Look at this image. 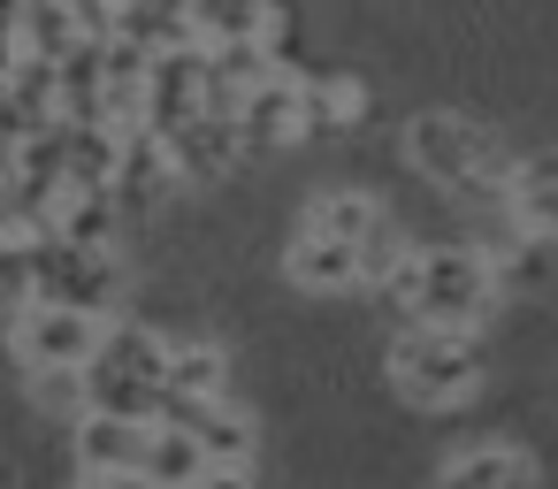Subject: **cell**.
I'll list each match as a JSON object with an SVG mask.
<instances>
[{
	"label": "cell",
	"mask_w": 558,
	"mask_h": 489,
	"mask_svg": "<svg viewBox=\"0 0 558 489\" xmlns=\"http://www.w3.org/2000/svg\"><path fill=\"white\" fill-rule=\"evenodd\" d=\"M169 352L177 344L154 321H108V344H100L93 367H116V375H138V382H161L169 390Z\"/></svg>",
	"instance_id": "30bf717a"
},
{
	"label": "cell",
	"mask_w": 558,
	"mask_h": 489,
	"mask_svg": "<svg viewBox=\"0 0 558 489\" xmlns=\"http://www.w3.org/2000/svg\"><path fill=\"white\" fill-rule=\"evenodd\" d=\"M9 344L24 367H93L108 344V314L93 306H62V298H32L9 321Z\"/></svg>",
	"instance_id": "277c9868"
},
{
	"label": "cell",
	"mask_w": 558,
	"mask_h": 489,
	"mask_svg": "<svg viewBox=\"0 0 558 489\" xmlns=\"http://www.w3.org/2000/svg\"><path fill=\"white\" fill-rule=\"evenodd\" d=\"M146 474L161 489H192L207 474V443L184 428V420H154V443H146Z\"/></svg>",
	"instance_id": "4fadbf2b"
},
{
	"label": "cell",
	"mask_w": 558,
	"mask_h": 489,
	"mask_svg": "<svg viewBox=\"0 0 558 489\" xmlns=\"http://www.w3.org/2000/svg\"><path fill=\"white\" fill-rule=\"evenodd\" d=\"M85 489H161L146 466H116V474H85Z\"/></svg>",
	"instance_id": "ffe728a7"
},
{
	"label": "cell",
	"mask_w": 558,
	"mask_h": 489,
	"mask_svg": "<svg viewBox=\"0 0 558 489\" xmlns=\"http://www.w3.org/2000/svg\"><path fill=\"white\" fill-rule=\"evenodd\" d=\"M436 489H543V474L520 443H474V451L444 459Z\"/></svg>",
	"instance_id": "ba28073f"
},
{
	"label": "cell",
	"mask_w": 558,
	"mask_h": 489,
	"mask_svg": "<svg viewBox=\"0 0 558 489\" xmlns=\"http://www.w3.org/2000/svg\"><path fill=\"white\" fill-rule=\"evenodd\" d=\"M405 161L428 184H451V192H505V176H512L497 131L474 123V115H451V108H428V115L405 123Z\"/></svg>",
	"instance_id": "7a4b0ae2"
},
{
	"label": "cell",
	"mask_w": 558,
	"mask_h": 489,
	"mask_svg": "<svg viewBox=\"0 0 558 489\" xmlns=\"http://www.w3.org/2000/svg\"><path fill=\"white\" fill-rule=\"evenodd\" d=\"M146 443H154V420H131V413H85L77 420V466L85 474L146 466Z\"/></svg>",
	"instance_id": "52a82bcc"
},
{
	"label": "cell",
	"mask_w": 558,
	"mask_h": 489,
	"mask_svg": "<svg viewBox=\"0 0 558 489\" xmlns=\"http://www.w3.org/2000/svg\"><path fill=\"white\" fill-rule=\"evenodd\" d=\"M390 382H398V398H405V405H428V413L466 405V398L482 390L474 329H436V321L398 329V344H390Z\"/></svg>",
	"instance_id": "3957f363"
},
{
	"label": "cell",
	"mask_w": 558,
	"mask_h": 489,
	"mask_svg": "<svg viewBox=\"0 0 558 489\" xmlns=\"http://www.w3.org/2000/svg\"><path fill=\"white\" fill-rule=\"evenodd\" d=\"M306 222H314V230H329V237H352V245H367V237L390 222V207H383L375 192H322V199L306 207Z\"/></svg>",
	"instance_id": "9a60e30c"
},
{
	"label": "cell",
	"mask_w": 558,
	"mask_h": 489,
	"mask_svg": "<svg viewBox=\"0 0 558 489\" xmlns=\"http://www.w3.org/2000/svg\"><path fill=\"white\" fill-rule=\"evenodd\" d=\"M405 268H413V237H405V230H398V215H390V222L360 245V283H367V291H390Z\"/></svg>",
	"instance_id": "ac0fdd59"
},
{
	"label": "cell",
	"mask_w": 558,
	"mask_h": 489,
	"mask_svg": "<svg viewBox=\"0 0 558 489\" xmlns=\"http://www.w3.org/2000/svg\"><path fill=\"white\" fill-rule=\"evenodd\" d=\"M16 39H24V54H47V62H70L77 47H93V32H85V16L70 0H24Z\"/></svg>",
	"instance_id": "8fae6325"
},
{
	"label": "cell",
	"mask_w": 558,
	"mask_h": 489,
	"mask_svg": "<svg viewBox=\"0 0 558 489\" xmlns=\"http://www.w3.org/2000/svg\"><path fill=\"white\" fill-rule=\"evenodd\" d=\"M283 276H291L299 291H314V298L367 291V283H360V245H352V237H329V230H314V222L291 237V253H283Z\"/></svg>",
	"instance_id": "8992f818"
},
{
	"label": "cell",
	"mask_w": 558,
	"mask_h": 489,
	"mask_svg": "<svg viewBox=\"0 0 558 489\" xmlns=\"http://www.w3.org/2000/svg\"><path fill=\"white\" fill-rule=\"evenodd\" d=\"M199 24H207V47L215 39H276L268 0H199Z\"/></svg>",
	"instance_id": "2e32d148"
},
{
	"label": "cell",
	"mask_w": 558,
	"mask_h": 489,
	"mask_svg": "<svg viewBox=\"0 0 558 489\" xmlns=\"http://www.w3.org/2000/svg\"><path fill=\"white\" fill-rule=\"evenodd\" d=\"M116 176H123V131L70 123V184L77 192H116Z\"/></svg>",
	"instance_id": "7c38bea8"
},
{
	"label": "cell",
	"mask_w": 558,
	"mask_h": 489,
	"mask_svg": "<svg viewBox=\"0 0 558 489\" xmlns=\"http://www.w3.org/2000/svg\"><path fill=\"white\" fill-rule=\"evenodd\" d=\"M505 207L520 215V230L558 237V146H550V154L512 161V176H505Z\"/></svg>",
	"instance_id": "9c48e42d"
},
{
	"label": "cell",
	"mask_w": 558,
	"mask_h": 489,
	"mask_svg": "<svg viewBox=\"0 0 558 489\" xmlns=\"http://www.w3.org/2000/svg\"><path fill=\"white\" fill-rule=\"evenodd\" d=\"M169 390L177 398H230V352L207 337H184L169 352Z\"/></svg>",
	"instance_id": "5bb4252c"
},
{
	"label": "cell",
	"mask_w": 558,
	"mask_h": 489,
	"mask_svg": "<svg viewBox=\"0 0 558 489\" xmlns=\"http://www.w3.org/2000/svg\"><path fill=\"white\" fill-rule=\"evenodd\" d=\"M505 276L482 245H428L413 253V268L390 283V298L405 306V321H436V329H474L497 306Z\"/></svg>",
	"instance_id": "6da1fadb"
},
{
	"label": "cell",
	"mask_w": 558,
	"mask_h": 489,
	"mask_svg": "<svg viewBox=\"0 0 558 489\" xmlns=\"http://www.w3.org/2000/svg\"><path fill=\"white\" fill-rule=\"evenodd\" d=\"M192 489H253V459H207V474Z\"/></svg>",
	"instance_id": "d6986e66"
},
{
	"label": "cell",
	"mask_w": 558,
	"mask_h": 489,
	"mask_svg": "<svg viewBox=\"0 0 558 489\" xmlns=\"http://www.w3.org/2000/svg\"><path fill=\"white\" fill-rule=\"evenodd\" d=\"M367 93L352 77H306V131H352Z\"/></svg>",
	"instance_id": "e0dca14e"
},
{
	"label": "cell",
	"mask_w": 558,
	"mask_h": 489,
	"mask_svg": "<svg viewBox=\"0 0 558 489\" xmlns=\"http://www.w3.org/2000/svg\"><path fill=\"white\" fill-rule=\"evenodd\" d=\"M238 131H245V154H276V146H299L306 138V77H268L238 100Z\"/></svg>",
	"instance_id": "5b68a950"
}]
</instances>
